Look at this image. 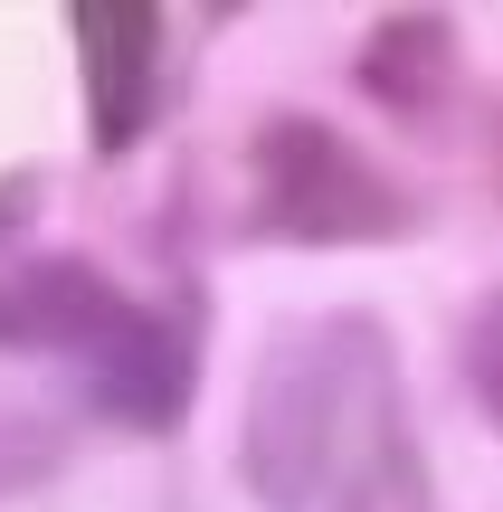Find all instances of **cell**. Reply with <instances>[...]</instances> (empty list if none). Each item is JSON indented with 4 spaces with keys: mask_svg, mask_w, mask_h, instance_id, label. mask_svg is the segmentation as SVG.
Instances as JSON below:
<instances>
[{
    "mask_svg": "<svg viewBox=\"0 0 503 512\" xmlns=\"http://www.w3.org/2000/svg\"><path fill=\"white\" fill-rule=\"evenodd\" d=\"M247 494L266 512H437L380 313H304L247 380Z\"/></svg>",
    "mask_w": 503,
    "mask_h": 512,
    "instance_id": "1",
    "label": "cell"
},
{
    "mask_svg": "<svg viewBox=\"0 0 503 512\" xmlns=\"http://www.w3.org/2000/svg\"><path fill=\"white\" fill-rule=\"evenodd\" d=\"M247 171H257V209H247L257 238L380 247V238H409L418 228V200L361 143H342L323 114H266L257 143H247Z\"/></svg>",
    "mask_w": 503,
    "mask_h": 512,
    "instance_id": "2",
    "label": "cell"
},
{
    "mask_svg": "<svg viewBox=\"0 0 503 512\" xmlns=\"http://www.w3.org/2000/svg\"><path fill=\"white\" fill-rule=\"evenodd\" d=\"M133 323H143V304H124L86 256L0 266V351H86V361H105Z\"/></svg>",
    "mask_w": 503,
    "mask_h": 512,
    "instance_id": "3",
    "label": "cell"
},
{
    "mask_svg": "<svg viewBox=\"0 0 503 512\" xmlns=\"http://www.w3.org/2000/svg\"><path fill=\"white\" fill-rule=\"evenodd\" d=\"M76 57H86V143L133 152L152 124V86H162V10L143 0H76Z\"/></svg>",
    "mask_w": 503,
    "mask_h": 512,
    "instance_id": "4",
    "label": "cell"
},
{
    "mask_svg": "<svg viewBox=\"0 0 503 512\" xmlns=\"http://www.w3.org/2000/svg\"><path fill=\"white\" fill-rule=\"evenodd\" d=\"M361 95H380L399 124H428V114L456 95V19L390 10L371 29V48H361Z\"/></svg>",
    "mask_w": 503,
    "mask_h": 512,
    "instance_id": "5",
    "label": "cell"
},
{
    "mask_svg": "<svg viewBox=\"0 0 503 512\" xmlns=\"http://www.w3.org/2000/svg\"><path fill=\"white\" fill-rule=\"evenodd\" d=\"M466 389H475V408H485L494 437H503V285L475 294V313H466Z\"/></svg>",
    "mask_w": 503,
    "mask_h": 512,
    "instance_id": "6",
    "label": "cell"
},
{
    "mask_svg": "<svg viewBox=\"0 0 503 512\" xmlns=\"http://www.w3.org/2000/svg\"><path fill=\"white\" fill-rule=\"evenodd\" d=\"M485 162H494V181H503V105H494V143H485Z\"/></svg>",
    "mask_w": 503,
    "mask_h": 512,
    "instance_id": "7",
    "label": "cell"
}]
</instances>
